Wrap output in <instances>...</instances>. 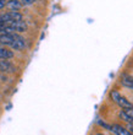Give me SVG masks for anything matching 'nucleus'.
I'll use <instances>...</instances> for the list:
<instances>
[{
	"label": "nucleus",
	"instance_id": "f257e3e1",
	"mask_svg": "<svg viewBox=\"0 0 133 135\" xmlns=\"http://www.w3.org/2000/svg\"><path fill=\"white\" fill-rule=\"evenodd\" d=\"M21 20H22V15L17 10H12L10 12L0 15V22H4V23H9V22H14V21H21Z\"/></svg>",
	"mask_w": 133,
	"mask_h": 135
},
{
	"label": "nucleus",
	"instance_id": "f03ea898",
	"mask_svg": "<svg viewBox=\"0 0 133 135\" xmlns=\"http://www.w3.org/2000/svg\"><path fill=\"white\" fill-rule=\"evenodd\" d=\"M110 97L112 98V101L116 103V104H119L121 108H127V107H132V103L130 101H127L125 97H122L120 95L117 91H112L110 93Z\"/></svg>",
	"mask_w": 133,
	"mask_h": 135
},
{
	"label": "nucleus",
	"instance_id": "7ed1b4c3",
	"mask_svg": "<svg viewBox=\"0 0 133 135\" xmlns=\"http://www.w3.org/2000/svg\"><path fill=\"white\" fill-rule=\"evenodd\" d=\"M17 37L16 33H1L0 35V44L4 46H11V43Z\"/></svg>",
	"mask_w": 133,
	"mask_h": 135
},
{
	"label": "nucleus",
	"instance_id": "20e7f679",
	"mask_svg": "<svg viewBox=\"0 0 133 135\" xmlns=\"http://www.w3.org/2000/svg\"><path fill=\"white\" fill-rule=\"evenodd\" d=\"M11 48L15 50H22L23 48L26 47V43H25V39L22 38V37H20V36L17 35V37L15 38V41L12 43H11Z\"/></svg>",
	"mask_w": 133,
	"mask_h": 135
},
{
	"label": "nucleus",
	"instance_id": "39448f33",
	"mask_svg": "<svg viewBox=\"0 0 133 135\" xmlns=\"http://www.w3.org/2000/svg\"><path fill=\"white\" fill-rule=\"evenodd\" d=\"M0 71H4V73H14L15 66L11 63H9L6 59H3V60H0Z\"/></svg>",
	"mask_w": 133,
	"mask_h": 135
},
{
	"label": "nucleus",
	"instance_id": "423d86ee",
	"mask_svg": "<svg viewBox=\"0 0 133 135\" xmlns=\"http://www.w3.org/2000/svg\"><path fill=\"white\" fill-rule=\"evenodd\" d=\"M121 84H122L123 86L128 87V89L133 90V78L130 76V75H127V74L121 75Z\"/></svg>",
	"mask_w": 133,
	"mask_h": 135
},
{
	"label": "nucleus",
	"instance_id": "0eeeda50",
	"mask_svg": "<svg viewBox=\"0 0 133 135\" xmlns=\"http://www.w3.org/2000/svg\"><path fill=\"white\" fill-rule=\"evenodd\" d=\"M111 130L115 134H117V135H132L128 130H126V129L123 128V127H121V125H117V124H115V125H112L111 127Z\"/></svg>",
	"mask_w": 133,
	"mask_h": 135
},
{
	"label": "nucleus",
	"instance_id": "6e6552de",
	"mask_svg": "<svg viewBox=\"0 0 133 135\" xmlns=\"http://www.w3.org/2000/svg\"><path fill=\"white\" fill-rule=\"evenodd\" d=\"M12 57H14V53L11 50L0 46V59H11Z\"/></svg>",
	"mask_w": 133,
	"mask_h": 135
},
{
	"label": "nucleus",
	"instance_id": "1a4fd4ad",
	"mask_svg": "<svg viewBox=\"0 0 133 135\" xmlns=\"http://www.w3.org/2000/svg\"><path fill=\"white\" fill-rule=\"evenodd\" d=\"M6 6L9 9H11V10H18V9H21L22 3L18 1V0H10V1H7Z\"/></svg>",
	"mask_w": 133,
	"mask_h": 135
},
{
	"label": "nucleus",
	"instance_id": "9d476101",
	"mask_svg": "<svg viewBox=\"0 0 133 135\" xmlns=\"http://www.w3.org/2000/svg\"><path fill=\"white\" fill-rule=\"evenodd\" d=\"M122 112L130 118L131 123H133V107H127V108H122Z\"/></svg>",
	"mask_w": 133,
	"mask_h": 135
},
{
	"label": "nucleus",
	"instance_id": "9b49d317",
	"mask_svg": "<svg viewBox=\"0 0 133 135\" xmlns=\"http://www.w3.org/2000/svg\"><path fill=\"white\" fill-rule=\"evenodd\" d=\"M35 0H21L22 5H31V4H33Z\"/></svg>",
	"mask_w": 133,
	"mask_h": 135
},
{
	"label": "nucleus",
	"instance_id": "f8f14e48",
	"mask_svg": "<svg viewBox=\"0 0 133 135\" xmlns=\"http://www.w3.org/2000/svg\"><path fill=\"white\" fill-rule=\"evenodd\" d=\"M120 117L122 118V119H125V120H126V122H128V123H131L130 118L127 117V115H126V114H125V113H123V112H121V113H120Z\"/></svg>",
	"mask_w": 133,
	"mask_h": 135
},
{
	"label": "nucleus",
	"instance_id": "ddd939ff",
	"mask_svg": "<svg viewBox=\"0 0 133 135\" xmlns=\"http://www.w3.org/2000/svg\"><path fill=\"white\" fill-rule=\"evenodd\" d=\"M98 123H99L100 125H102V127H104V128L109 129V130H111V125H108V124H105V123H103V122H100V120H99Z\"/></svg>",
	"mask_w": 133,
	"mask_h": 135
},
{
	"label": "nucleus",
	"instance_id": "4468645a",
	"mask_svg": "<svg viewBox=\"0 0 133 135\" xmlns=\"http://www.w3.org/2000/svg\"><path fill=\"white\" fill-rule=\"evenodd\" d=\"M5 6V1H3V0H0V10L3 9V7Z\"/></svg>",
	"mask_w": 133,
	"mask_h": 135
},
{
	"label": "nucleus",
	"instance_id": "2eb2a0df",
	"mask_svg": "<svg viewBox=\"0 0 133 135\" xmlns=\"http://www.w3.org/2000/svg\"><path fill=\"white\" fill-rule=\"evenodd\" d=\"M3 1H5V3H6V1H10V0H3Z\"/></svg>",
	"mask_w": 133,
	"mask_h": 135
},
{
	"label": "nucleus",
	"instance_id": "dca6fc26",
	"mask_svg": "<svg viewBox=\"0 0 133 135\" xmlns=\"http://www.w3.org/2000/svg\"><path fill=\"white\" fill-rule=\"evenodd\" d=\"M95 135H103V134H95Z\"/></svg>",
	"mask_w": 133,
	"mask_h": 135
}]
</instances>
